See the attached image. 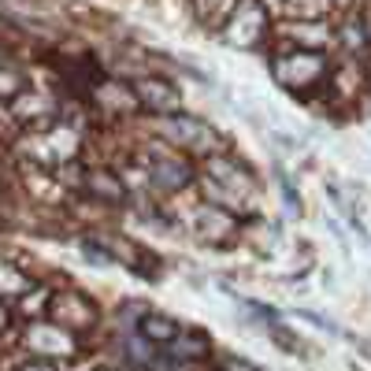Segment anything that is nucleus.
<instances>
[{
	"label": "nucleus",
	"mask_w": 371,
	"mask_h": 371,
	"mask_svg": "<svg viewBox=\"0 0 371 371\" xmlns=\"http://www.w3.org/2000/svg\"><path fill=\"white\" fill-rule=\"evenodd\" d=\"M141 327H145V334L156 338V342H171V338L179 334V327H174L171 320H163V315H149V320L141 323Z\"/></svg>",
	"instance_id": "4"
},
{
	"label": "nucleus",
	"mask_w": 371,
	"mask_h": 371,
	"mask_svg": "<svg viewBox=\"0 0 371 371\" xmlns=\"http://www.w3.org/2000/svg\"><path fill=\"white\" fill-rule=\"evenodd\" d=\"M138 93H145L141 101H149L152 108H163V104H171L174 101V90L167 82H141L138 85Z\"/></svg>",
	"instance_id": "3"
},
{
	"label": "nucleus",
	"mask_w": 371,
	"mask_h": 371,
	"mask_svg": "<svg viewBox=\"0 0 371 371\" xmlns=\"http://www.w3.org/2000/svg\"><path fill=\"white\" fill-rule=\"evenodd\" d=\"M163 134L179 145H193V141L204 138V126L193 123V119H163Z\"/></svg>",
	"instance_id": "1"
},
{
	"label": "nucleus",
	"mask_w": 371,
	"mask_h": 371,
	"mask_svg": "<svg viewBox=\"0 0 371 371\" xmlns=\"http://www.w3.org/2000/svg\"><path fill=\"white\" fill-rule=\"evenodd\" d=\"M186 179H190V167L179 160H167V163H156V182L167 186V190H174V186H182Z\"/></svg>",
	"instance_id": "2"
},
{
	"label": "nucleus",
	"mask_w": 371,
	"mask_h": 371,
	"mask_svg": "<svg viewBox=\"0 0 371 371\" xmlns=\"http://www.w3.org/2000/svg\"><path fill=\"white\" fill-rule=\"evenodd\" d=\"M171 353L174 356H201V353H208V345H204L201 338H190V342H174Z\"/></svg>",
	"instance_id": "5"
},
{
	"label": "nucleus",
	"mask_w": 371,
	"mask_h": 371,
	"mask_svg": "<svg viewBox=\"0 0 371 371\" xmlns=\"http://www.w3.org/2000/svg\"><path fill=\"white\" fill-rule=\"evenodd\" d=\"M226 371H253L245 360H226Z\"/></svg>",
	"instance_id": "6"
}]
</instances>
